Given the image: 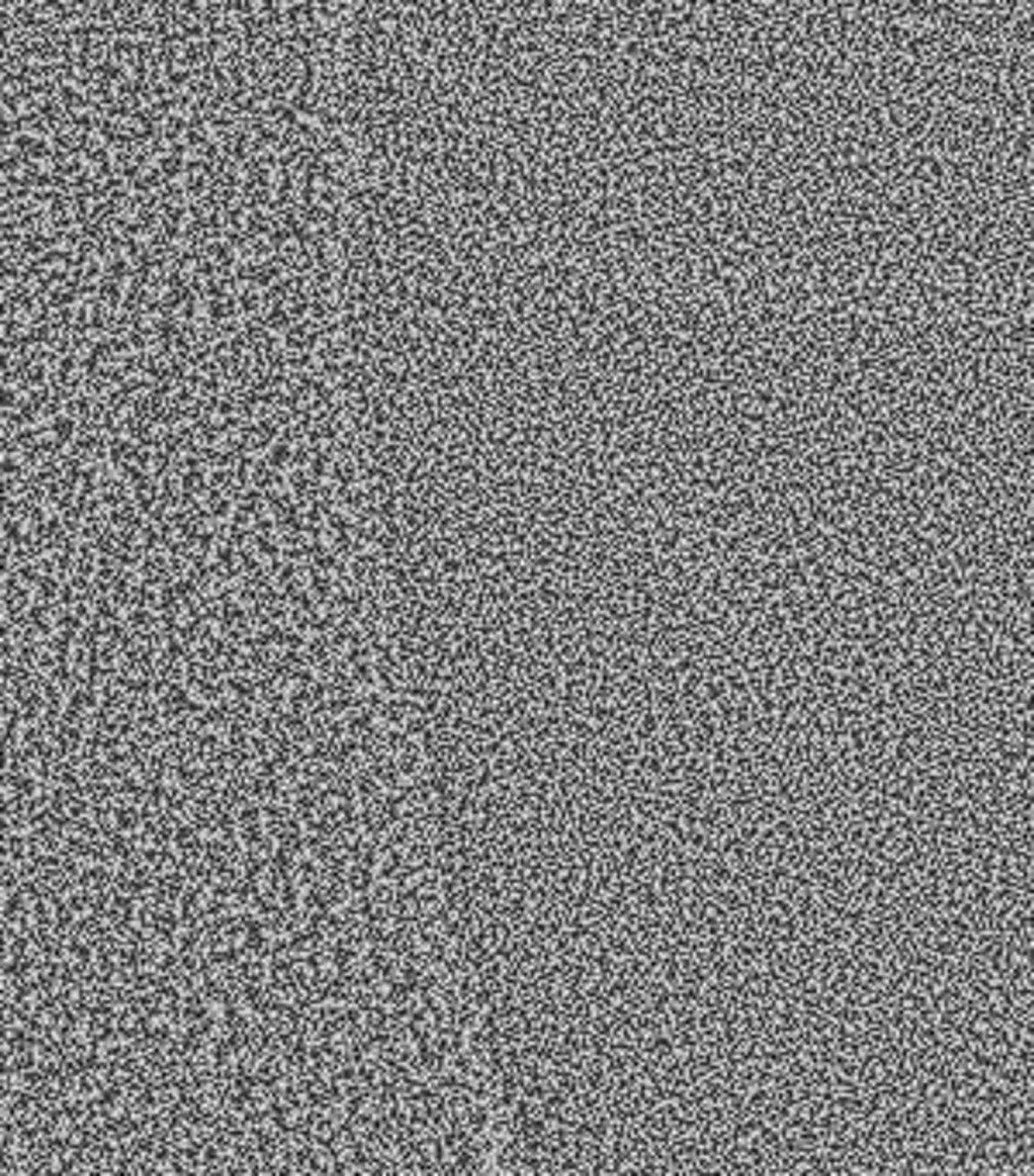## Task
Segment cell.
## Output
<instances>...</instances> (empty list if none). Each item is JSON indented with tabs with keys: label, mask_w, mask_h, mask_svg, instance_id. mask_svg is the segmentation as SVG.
<instances>
[{
	"label": "cell",
	"mask_w": 1034,
	"mask_h": 1176,
	"mask_svg": "<svg viewBox=\"0 0 1034 1176\" xmlns=\"http://www.w3.org/2000/svg\"><path fill=\"white\" fill-rule=\"evenodd\" d=\"M383 518H379V510H359L355 514V521H352V538H355V545L359 549H366V545H379L383 542Z\"/></svg>",
	"instance_id": "cell-3"
},
{
	"label": "cell",
	"mask_w": 1034,
	"mask_h": 1176,
	"mask_svg": "<svg viewBox=\"0 0 1034 1176\" xmlns=\"http://www.w3.org/2000/svg\"><path fill=\"white\" fill-rule=\"evenodd\" d=\"M469 1090H473V1101H476V1104H483V1108H497V1104H504V1101H507L504 1080L497 1076V1069H493V1073H486V1076H480V1080H473V1084H469Z\"/></svg>",
	"instance_id": "cell-4"
},
{
	"label": "cell",
	"mask_w": 1034,
	"mask_h": 1176,
	"mask_svg": "<svg viewBox=\"0 0 1034 1176\" xmlns=\"http://www.w3.org/2000/svg\"><path fill=\"white\" fill-rule=\"evenodd\" d=\"M452 1021H456L463 1032H480V1028H486V1007L465 997L452 1007Z\"/></svg>",
	"instance_id": "cell-5"
},
{
	"label": "cell",
	"mask_w": 1034,
	"mask_h": 1176,
	"mask_svg": "<svg viewBox=\"0 0 1034 1176\" xmlns=\"http://www.w3.org/2000/svg\"><path fill=\"white\" fill-rule=\"evenodd\" d=\"M376 710H379V721H383L387 732H407V728H414V721L424 714V710H421V701L418 697H411V693L383 697Z\"/></svg>",
	"instance_id": "cell-1"
},
{
	"label": "cell",
	"mask_w": 1034,
	"mask_h": 1176,
	"mask_svg": "<svg viewBox=\"0 0 1034 1176\" xmlns=\"http://www.w3.org/2000/svg\"><path fill=\"white\" fill-rule=\"evenodd\" d=\"M404 807H407V818H414V814H439V794L424 780L407 783L404 787Z\"/></svg>",
	"instance_id": "cell-2"
}]
</instances>
